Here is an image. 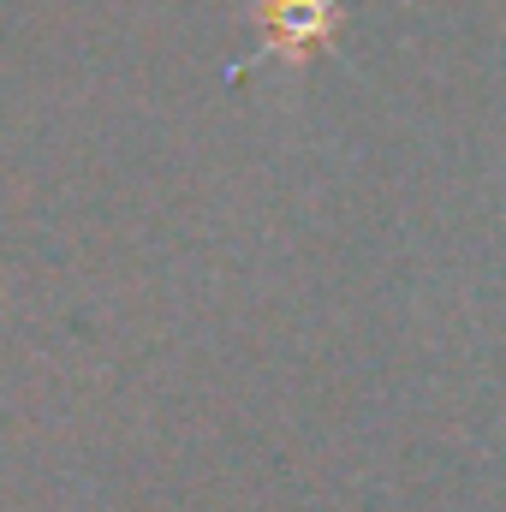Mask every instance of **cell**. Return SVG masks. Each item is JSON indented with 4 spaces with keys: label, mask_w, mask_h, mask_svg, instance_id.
Segmentation results:
<instances>
[{
    "label": "cell",
    "mask_w": 506,
    "mask_h": 512,
    "mask_svg": "<svg viewBox=\"0 0 506 512\" xmlns=\"http://www.w3.org/2000/svg\"><path fill=\"white\" fill-rule=\"evenodd\" d=\"M262 24L280 48H316L328 30V0H262Z\"/></svg>",
    "instance_id": "cell-1"
}]
</instances>
